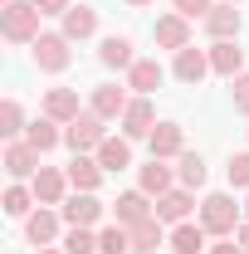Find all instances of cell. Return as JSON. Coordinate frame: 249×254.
<instances>
[{
    "label": "cell",
    "instance_id": "7c38bea8",
    "mask_svg": "<svg viewBox=\"0 0 249 254\" xmlns=\"http://www.w3.org/2000/svg\"><path fill=\"white\" fill-rule=\"evenodd\" d=\"M59 225H63V215L54 210V205H39V210L25 215V240L44 250V245H54V240H59Z\"/></svg>",
    "mask_w": 249,
    "mask_h": 254
},
{
    "label": "cell",
    "instance_id": "f1b7e54d",
    "mask_svg": "<svg viewBox=\"0 0 249 254\" xmlns=\"http://www.w3.org/2000/svg\"><path fill=\"white\" fill-rule=\"evenodd\" d=\"M98 254H132V230L127 225H103L98 230Z\"/></svg>",
    "mask_w": 249,
    "mask_h": 254
},
{
    "label": "cell",
    "instance_id": "e575fe53",
    "mask_svg": "<svg viewBox=\"0 0 249 254\" xmlns=\"http://www.w3.org/2000/svg\"><path fill=\"white\" fill-rule=\"evenodd\" d=\"M230 98H235L240 113H249V68L240 73V78H230Z\"/></svg>",
    "mask_w": 249,
    "mask_h": 254
},
{
    "label": "cell",
    "instance_id": "d6986e66",
    "mask_svg": "<svg viewBox=\"0 0 249 254\" xmlns=\"http://www.w3.org/2000/svg\"><path fill=\"white\" fill-rule=\"evenodd\" d=\"M240 25H245V20H240V10H235V5H225V0L205 15V34H210L215 44H220V39H240Z\"/></svg>",
    "mask_w": 249,
    "mask_h": 254
},
{
    "label": "cell",
    "instance_id": "ab89813d",
    "mask_svg": "<svg viewBox=\"0 0 249 254\" xmlns=\"http://www.w3.org/2000/svg\"><path fill=\"white\" fill-rule=\"evenodd\" d=\"M127 5H137V10H142V5H152V0H127Z\"/></svg>",
    "mask_w": 249,
    "mask_h": 254
},
{
    "label": "cell",
    "instance_id": "ac0fdd59",
    "mask_svg": "<svg viewBox=\"0 0 249 254\" xmlns=\"http://www.w3.org/2000/svg\"><path fill=\"white\" fill-rule=\"evenodd\" d=\"M171 73H176L181 83H200V78L210 73V49H195V44H190V49H181V54H176V64H171Z\"/></svg>",
    "mask_w": 249,
    "mask_h": 254
},
{
    "label": "cell",
    "instance_id": "4316f807",
    "mask_svg": "<svg viewBox=\"0 0 249 254\" xmlns=\"http://www.w3.org/2000/svg\"><path fill=\"white\" fill-rule=\"evenodd\" d=\"M93 157H98L103 171H123V166H132V142H127V137H108Z\"/></svg>",
    "mask_w": 249,
    "mask_h": 254
},
{
    "label": "cell",
    "instance_id": "cb8c5ba5",
    "mask_svg": "<svg viewBox=\"0 0 249 254\" xmlns=\"http://www.w3.org/2000/svg\"><path fill=\"white\" fill-rule=\"evenodd\" d=\"M25 142L44 157V152H54V147L63 142V123H54V118H34V123L25 127Z\"/></svg>",
    "mask_w": 249,
    "mask_h": 254
},
{
    "label": "cell",
    "instance_id": "8fae6325",
    "mask_svg": "<svg viewBox=\"0 0 249 254\" xmlns=\"http://www.w3.org/2000/svg\"><path fill=\"white\" fill-rule=\"evenodd\" d=\"M5 171H10V181H34L39 176V152H34L30 142L20 137V142H5Z\"/></svg>",
    "mask_w": 249,
    "mask_h": 254
},
{
    "label": "cell",
    "instance_id": "8d00e7d4",
    "mask_svg": "<svg viewBox=\"0 0 249 254\" xmlns=\"http://www.w3.org/2000/svg\"><path fill=\"white\" fill-rule=\"evenodd\" d=\"M210 254H245L240 240H225V245H210Z\"/></svg>",
    "mask_w": 249,
    "mask_h": 254
},
{
    "label": "cell",
    "instance_id": "2e32d148",
    "mask_svg": "<svg viewBox=\"0 0 249 254\" xmlns=\"http://www.w3.org/2000/svg\"><path fill=\"white\" fill-rule=\"evenodd\" d=\"M171 186H181V181H176V171H171V166H166L161 157H152L147 166H142V171H137V190H147L152 200H156V195H166Z\"/></svg>",
    "mask_w": 249,
    "mask_h": 254
},
{
    "label": "cell",
    "instance_id": "d6a6232c",
    "mask_svg": "<svg viewBox=\"0 0 249 254\" xmlns=\"http://www.w3.org/2000/svg\"><path fill=\"white\" fill-rule=\"evenodd\" d=\"M225 176H230V186H235V190H249V152H235L230 166H225Z\"/></svg>",
    "mask_w": 249,
    "mask_h": 254
},
{
    "label": "cell",
    "instance_id": "1f68e13d",
    "mask_svg": "<svg viewBox=\"0 0 249 254\" xmlns=\"http://www.w3.org/2000/svg\"><path fill=\"white\" fill-rule=\"evenodd\" d=\"M63 254H98V235L88 225H68V235H63Z\"/></svg>",
    "mask_w": 249,
    "mask_h": 254
},
{
    "label": "cell",
    "instance_id": "5b68a950",
    "mask_svg": "<svg viewBox=\"0 0 249 254\" xmlns=\"http://www.w3.org/2000/svg\"><path fill=\"white\" fill-rule=\"evenodd\" d=\"M118 127H123L127 142H137V137H152V127H156V108H152V98H147V93H132V103H127L123 118H118Z\"/></svg>",
    "mask_w": 249,
    "mask_h": 254
},
{
    "label": "cell",
    "instance_id": "44dd1931",
    "mask_svg": "<svg viewBox=\"0 0 249 254\" xmlns=\"http://www.w3.org/2000/svg\"><path fill=\"white\" fill-rule=\"evenodd\" d=\"M98 64H103V68H132V64H137V54H132V39H127V34H108V39H103V44H98Z\"/></svg>",
    "mask_w": 249,
    "mask_h": 254
},
{
    "label": "cell",
    "instance_id": "83f0119b",
    "mask_svg": "<svg viewBox=\"0 0 249 254\" xmlns=\"http://www.w3.org/2000/svg\"><path fill=\"white\" fill-rule=\"evenodd\" d=\"M176 181L186 190H200L205 186V157H200V152H181V157H176Z\"/></svg>",
    "mask_w": 249,
    "mask_h": 254
},
{
    "label": "cell",
    "instance_id": "836d02e7",
    "mask_svg": "<svg viewBox=\"0 0 249 254\" xmlns=\"http://www.w3.org/2000/svg\"><path fill=\"white\" fill-rule=\"evenodd\" d=\"M215 5H220V0H176V15H186V20H205Z\"/></svg>",
    "mask_w": 249,
    "mask_h": 254
},
{
    "label": "cell",
    "instance_id": "f546056e",
    "mask_svg": "<svg viewBox=\"0 0 249 254\" xmlns=\"http://www.w3.org/2000/svg\"><path fill=\"white\" fill-rule=\"evenodd\" d=\"M34 205H39V200H34V190L25 186V181H10V190H5V215L25 220V215H30Z\"/></svg>",
    "mask_w": 249,
    "mask_h": 254
},
{
    "label": "cell",
    "instance_id": "7a4b0ae2",
    "mask_svg": "<svg viewBox=\"0 0 249 254\" xmlns=\"http://www.w3.org/2000/svg\"><path fill=\"white\" fill-rule=\"evenodd\" d=\"M0 34L10 39V44H34L39 39V10H34V0H10L5 10H0Z\"/></svg>",
    "mask_w": 249,
    "mask_h": 254
},
{
    "label": "cell",
    "instance_id": "52a82bcc",
    "mask_svg": "<svg viewBox=\"0 0 249 254\" xmlns=\"http://www.w3.org/2000/svg\"><path fill=\"white\" fill-rule=\"evenodd\" d=\"M152 215H156V200L147 195V190H123V195L113 200V220L127 225V230L142 225V220H152Z\"/></svg>",
    "mask_w": 249,
    "mask_h": 254
},
{
    "label": "cell",
    "instance_id": "74e56055",
    "mask_svg": "<svg viewBox=\"0 0 249 254\" xmlns=\"http://www.w3.org/2000/svg\"><path fill=\"white\" fill-rule=\"evenodd\" d=\"M235 240H240V245H245V254H249V220L240 225V230H235Z\"/></svg>",
    "mask_w": 249,
    "mask_h": 254
},
{
    "label": "cell",
    "instance_id": "7402d4cb",
    "mask_svg": "<svg viewBox=\"0 0 249 254\" xmlns=\"http://www.w3.org/2000/svg\"><path fill=\"white\" fill-rule=\"evenodd\" d=\"M63 34L78 44V39H93L98 34V10L93 5H68L63 10Z\"/></svg>",
    "mask_w": 249,
    "mask_h": 254
},
{
    "label": "cell",
    "instance_id": "484cf974",
    "mask_svg": "<svg viewBox=\"0 0 249 254\" xmlns=\"http://www.w3.org/2000/svg\"><path fill=\"white\" fill-rule=\"evenodd\" d=\"M166 240H171V235H166V225L156 220V215L142 220V225H132V254H156Z\"/></svg>",
    "mask_w": 249,
    "mask_h": 254
},
{
    "label": "cell",
    "instance_id": "9a60e30c",
    "mask_svg": "<svg viewBox=\"0 0 249 254\" xmlns=\"http://www.w3.org/2000/svg\"><path fill=\"white\" fill-rule=\"evenodd\" d=\"M205 240H210V230H205L200 220H181V225H171L166 250H171V254H200V250H205Z\"/></svg>",
    "mask_w": 249,
    "mask_h": 254
},
{
    "label": "cell",
    "instance_id": "d4e9b609",
    "mask_svg": "<svg viewBox=\"0 0 249 254\" xmlns=\"http://www.w3.org/2000/svg\"><path fill=\"white\" fill-rule=\"evenodd\" d=\"M63 171H68V186H73V190H98L103 176H108V171L98 166V157H73Z\"/></svg>",
    "mask_w": 249,
    "mask_h": 254
},
{
    "label": "cell",
    "instance_id": "4fadbf2b",
    "mask_svg": "<svg viewBox=\"0 0 249 254\" xmlns=\"http://www.w3.org/2000/svg\"><path fill=\"white\" fill-rule=\"evenodd\" d=\"M147 147H152V157L176 161L181 152H186V127H181V123H156L152 137H147Z\"/></svg>",
    "mask_w": 249,
    "mask_h": 254
},
{
    "label": "cell",
    "instance_id": "9c48e42d",
    "mask_svg": "<svg viewBox=\"0 0 249 254\" xmlns=\"http://www.w3.org/2000/svg\"><path fill=\"white\" fill-rule=\"evenodd\" d=\"M30 190H34L39 205H63L73 186H68V171H59V166H39V176L30 181Z\"/></svg>",
    "mask_w": 249,
    "mask_h": 254
},
{
    "label": "cell",
    "instance_id": "603a6c76",
    "mask_svg": "<svg viewBox=\"0 0 249 254\" xmlns=\"http://www.w3.org/2000/svg\"><path fill=\"white\" fill-rule=\"evenodd\" d=\"M161 78H166V68H161L156 59H137L132 68H127V88H132V93H147V98L161 88Z\"/></svg>",
    "mask_w": 249,
    "mask_h": 254
},
{
    "label": "cell",
    "instance_id": "5bb4252c",
    "mask_svg": "<svg viewBox=\"0 0 249 254\" xmlns=\"http://www.w3.org/2000/svg\"><path fill=\"white\" fill-rule=\"evenodd\" d=\"M127 103H132V98H127V88H118V83H98L93 98H88V108H93L103 123H118L127 113Z\"/></svg>",
    "mask_w": 249,
    "mask_h": 254
},
{
    "label": "cell",
    "instance_id": "e0dca14e",
    "mask_svg": "<svg viewBox=\"0 0 249 254\" xmlns=\"http://www.w3.org/2000/svg\"><path fill=\"white\" fill-rule=\"evenodd\" d=\"M210 73H220V78H240V73H245V49H240L235 39L210 44Z\"/></svg>",
    "mask_w": 249,
    "mask_h": 254
},
{
    "label": "cell",
    "instance_id": "3957f363",
    "mask_svg": "<svg viewBox=\"0 0 249 254\" xmlns=\"http://www.w3.org/2000/svg\"><path fill=\"white\" fill-rule=\"evenodd\" d=\"M103 127H108V123L98 118L93 108H83L73 123L63 127V142H68V152H73V157H93L98 147L108 142V132H103Z\"/></svg>",
    "mask_w": 249,
    "mask_h": 254
},
{
    "label": "cell",
    "instance_id": "ba28073f",
    "mask_svg": "<svg viewBox=\"0 0 249 254\" xmlns=\"http://www.w3.org/2000/svg\"><path fill=\"white\" fill-rule=\"evenodd\" d=\"M152 39H156V49H171V54H181V49H190V20L186 15H161L152 25Z\"/></svg>",
    "mask_w": 249,
    "mask_h": 254
},
{
    "label": "cell",
    "instance_id": "277c9868",
    "mask_svg": "<svg viewBox=\"0 0 249 254\" xmlns=\"http://www.w3.org/2000/svg\"><path fill=\"white\" fill-rule=\"evenodd\" d=\"M68 44H73V39H68L63 30H44L39 39H34V64H39L44 73H63L68 59H73V54H68Z\"/></svg>",
    "mask_w": 249,
    "mask_h": 254
},
{
    "label": "cell",
    "instance_id": "60d3db41",
    "mask_svg": "<svg viewBox=\"0 0 249 254\" xmlns=\"http://www.w3.org/2000/svg\"><path fill=\"white\" fill-rule=\"evenodd\" d=\"M245 220H249V190H245Z\"/></svg>",
    "mask_w": 249,
    "mask_h": 254
},
{
    "label": "cell",
    "instance_id": "f35d334b",
    "mask_svg": "<svg viewBox=\"0 0 249 254\" xmlns=\"http://www.w3.org/2000/svg\"><path fill=\"white\" fill-rule=\"evenodd\" d=\"M34 254H63V250H54V245H44V250H34Z\"/></svg>",
    "mask_w": 249,
    "mask_h": 254
},
{
    "label": "cell",
    "instance_id": "30bf717a",
    "mask_svg": "<svg viewBox=\"0 0 249 254\" xmlns=\"http://www.w3.org/2000/svg\"><path fill=\"white\" fill-rule=\"evenodd\" d=\"M190 210H200V205H195V190H186V186H171L166 195H156V220L161 225L190 220Z\"/></svg>",
    "mask_w": 249,
    "mask_h": 254
},
{
    "label": "cell",
    "instance_id": "d590c367",
    "mask_svg": "<svg viewBox=\"0 0 249 254\" xmlns=\"http://www.w3.org/2000/svg\"><path fill=\"white\" fill-rule=\"evenodd\" d=\"M68 5H73V0H34V10H39V15H59V20H63V10H68Z\"/></svg>",
    "mask_w": 249,
    "mask_h": 254
},
{
    "label": "cell",
    "instance_id": "4dcf8cb0",
    "mask_svg": "<svg viewBox=\"0 0 249 254\" xmlns=\"http://www.w3.org/2000/svg\"><path fill=\"white\" fill-rule=\"evenodd\" d=\"M25 108H20V103H15V98H5V103H0V137H10V142H20V132H25Z\"/></svg>",
    "mask_w": 249,
    "mask_h": 254
},
{
    "label": "cell",
    "instance_id": "6da1fadb",
    "mask_svg": "<svg viewBox=\"0 0 249 254\" xmlns=\"http://www.w3.org/2000/svg\"><path fill=\"white\" fill-rule=\"evenodd\" d=\"M195 215H200V225H205L215 240H230V235L245 225V205H235V195H230V190H210V195L200 200V210H195Z\"/></svg>",
    "mask_w": 249,
    "mask_h": 254
},
{
    "label": "cell",
    "instance_id": "8992f818",
    "mask_svg": "<svg viewBox=\"0 0 249 254\" xmlns=\"http://www.w3.org/2000/svg\"><path fill=\"white\" fill-rule=\"evenodd\" d=\"M103 210H108V205L98 200L93 190H73V195H68V200H63V205H59L63 225H88V230H93V225L103 220Z\"/></svg>",
    "mask_w": 249,
    "mask_h": 254
},
{
    "label": "cell",
    "instance_id": "ffe728a7",
    "mask_svg": "<svg viewBox=\"0 0 249 254\" xmlns=\"http://www.w3.org/2000/svg\"><path fill=\"white\" fill-rule=\"evenodd\" d=\"M78 113H83V103H78L73 88H49V93H44V118H54V123L68 127Z\"/></svg>",
    "mask_w": 249,
    "mask_h": 254
},
{
    "label": "cell",
    "instance_id": "b9f144b4",
    "mask_svg": "<svg viewBox=\"0 0 249 254\" xmlns=\"http://www.w3.org/2000/svg\"><path fill=\"white\" fill-rule=\"evenodd\" d=\"M225 5H240V0H225Z\"/></svg>",
    "mask_w": 249,
    "mask_h": 254
}]
</instances>
